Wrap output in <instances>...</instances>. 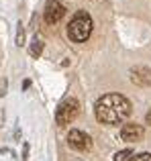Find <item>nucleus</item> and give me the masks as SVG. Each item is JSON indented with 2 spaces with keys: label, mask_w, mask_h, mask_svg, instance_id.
Segmentation results:
<instances>
[{
  "label": "nucleus",
  "mask_w": 151,
  "mask_h": 161,
  "mask_svg": "<svg viewBox=\"0 0 151 161\" xmlns=\"http://www.w3.org/2000/svg\"><path fill=\"white\" fill-rule=\"evenodd\" d=\"M94 114L102 125H120L131 114V102L123 94H104L96 100Z\"/></svg>",
  "instance_id": "obj_1"
},
{
  "label": "nucleus",
  "mask_w": 151,
  "mask_h": 161,
  "mask_svg": "<svg viewBox=\"0 0 151 161\" xmlns=\"http://www.w3.org/2000/svg\"><path fill=\"white\" fill-rule=\"evenodd\" d=\"M129 161H151V153H137V155H133Z\"/></svg>",
  "instance_id": "obj_10"
},
{
  "label": "nucleus",
  "mask_w": 151,
  "mask_h": 161,
  "mask_svg": "<svg viewBox=\"0 0 151 161\" xmlns=\"http://www.w3.org/2000/svg\"><path fill=\"white\" fill-rule=\"evenodd\" d=\"M29 53H31V57H39L41 53H43V41L41 39H33L31 41V47H29Z\"/></svg>",
  "instance_id": "obj_8"
},
{
  "label": "nucleus",
  "mask_w": 151,
  "mask_h": 161,
  "mask_svg": "<svg viewBox=\"0 0 151 161\" xmlns=\"http://www.w3.org/2000/svg\"><path fill=\"white\" fill-rule=\"evenodd\" d=\"M147 120H149V122H151V112H149V114H147Z\"/></svg>",
  "instance_id": "obj_12"
},
{
  "label": "nucleus",
  "mask_w": 151,
  "mask_h": 161,
  "mask_svg": "<svg viewBox=\"0 0 151 161\" xmlns=\"http://www.w3.org/2000/svg\"><path fill=\"white\" fill-rule=\"evenodd\" d=\"M131 80L135 84H139V86H149L151 84V69H147V67H135L131 71Z\"/></svg>",
  "instance_id": "obj_7"
},
{
  "label": "nucleus",
  "mask_w": 151,
  "mask_h": 161,
  "mask_svg": "<svg viewBox=\"0 0 151 161\" xmlns=\"http://www.w3.org/2000/svg\"><path fill=\"white\" fill-rule=\"evenodd\" d=\"M78 112H80V102L76 98H65L64 102L59 104L57 112H55V122L59 126H65V125H70V122L76 120Z\"/></svg>",
  "instance_id": "obj_3"
},
{
  "label": "nucleus",
  "mask_w": 151,
  "mask_h": 161,
  "mask_svg": "<svg viewBox=\"0 0 151 161\" xmlns=\"http://www.w3.org/2000/svg\"><path fill=\"white\" fill-rule=\"evenodd\" d=\"M92 33V16L86 10H78L68 25V37L74 43H84Z\"/></svg>",
  "instance_id": "obj_2"
},
{
  "label": "nucleus",
  "mask_w": 151,
  "mask_h": 161,
  "mask_svg": "<svg viewBox=\"0 0 151 161\" xmlns=\"http://www.w3.org/2000/svg\"><path fill=\"white\" fill-rule=\"evenodd\" d=\"M133 155H135V153H133L131 149H123V151H116L112 159H115V161H129V159L133 157Z\"/></svg>",
  "instance_id": "obj_9"
},
{
  "label": "nucleus",
  "mask_w": 151,
  "mask_h": 161,
  "mask_svg": "<svg viewBox=\"0 0 151 161\" xmlns=\"http://www.w3.org/2000/svg\"><path fill=\"white\" fill-rule=\"evenodd\" d=\"M145 135V129L141 125H137V122H127V125H123V129H120V139L127 143H137L141 141Z\"/></svg>",
  "instance_id": "obj_6"
},
{
  "label": "nucleus",
  "mask_w": 151,
  "mask_h": 161,
  "mask_svg": "<svg viewBox=\"0 0 151 161\" xmlns=\"http://www.w3.org/2000/svg\"><path fill=\"white\" fill-rule=\"evenodd\" d=\"M16 45H25V31H23V27L19 25V31H16Z\"/></svg>",
  "instance_id": "obj_11"
},
{
  "label": "nucleus",
  "mask_w": 151,
  "mask_h": 161,
  "mask_svg": "<svg viewBox=\"0 0 151 161\" xmlns=\"http://www.w3.org/2000/svg\"><path fill=\"white\" fill-rule=\"evenodd\" d=\"M68 143H70V147L76 149V151H88L92 147V139L88 137L84 130H78V129H72V130H70Z\"/></svg>",
  "instance_id": "obj_5"
},
{
  "label": "nucleus",
  "mask_w": 151,
  "mask_h": 161,
  "mask_svg": "<svg viewBox=\"0 0 151 161\" xmlns=\"http://www.w3.org/2000/svg\"><path fill=\"white\" fill-rule=\"evenodd\" d=\"M65 14V6L59 2V0H47L45 4V10H43V19L47 25H55L64 19Z\"/></svg>",
  "instance_id": "obj_4"
}]
</instances>
